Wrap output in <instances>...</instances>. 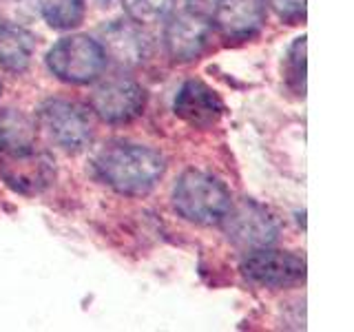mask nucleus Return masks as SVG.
Returning <instances> with one entry per match:
<instances>
[{
  "instance_id": "1",
  "label": "nucleus",
  "mask_w": 354,
  "mask_h": 332,
  "mask_svg": "<svg viewBox=\"0 0 354 332\" xmlns=\"http://www.w3.org/2000/svg\"><path fill=\"white\" fill-rule=\"evenodd\" d=\"M164 171L166 162L160 151L131 142H109L93 158L95 177L120 195H147Z\"/></svg>"
},
{
  "instance_id": "2",
  "label": "nucleus",
  "mask_w": 354,
  "mask_h": 332,
  "mask_svg": "<svg viewBox=\"0 0 354 332\" xmlns=\"http://www.w3.org/2000/svg\"><path fill=\"white\" fill-rule=\"evenodd\" d=\"M232 199L224 182L204 171H186L173 188V208L191 224L213 226L224 219Z\"/></svg>"
},
{
  "instance_id": "3",
  "label": "nucleus",
  "mask_w": 354,
  "mask_h": 332,
  "mask_svg": "<svg viewBox=\"0 0 354 332\" xmlns=\"http://www.w3.org/2000/svg\"><path fill=\"white\" fill-rule=\"evenodd\" d=\"M38 124L62 151L80 153L93 140V122L88 109L73 100L51 98L38 109Z\"/></svg>"
},
{
  "instance_id": "4",
  "label": "nucleus",
  "mask_w": 354,
  "mask_h": 332,
  "mask_svg": "<svg viewBox=\"0 0 354 332\" xmlns=\"http://www.w3.org/2000/svg\"><path fill=\"white\" fill-rule=\"evenodd\" d=\"M49 71L62 82L88 84L102 75L106 58L95 38L69 36L53 44L47 53Z\"/></svg>"
},
{
  "instance_id": "5",
  "label": "nucleus",
  "mask_w": 354,
  "mask_h": 332,
  "mask_svg": "<svg viewBox=\"0 0 354 332\" xmlns=\"http://www.w3.org/2000/svg\"><path fill=\"white\" fill-rule=\"evenodd\" d=\"M226 239L241 252L268 248L279 237V224L254 199H239L232 202L224 219L219 221Z\"/></svg>"
},
{
  "instance_id": "6",
  "label": "nucleus",
  "mask_w": 354,
  "mask_h": 332,
  "mask_svg": "<svg viewBox=\"0 0 354 332\" xmlns=\"http://www.w3.org/2000/svg\"><path fill=\"white\" fill-rule=\"evenodd\" d=\"M241 275L261 288H290L306 279V261L295 252L259 248L246 252L241 261Z\"/></svg>"
},
{
  "instance_id": "7",
  "label": "nucleus",
  "mask_w": 354,
  "mask_h": 332,
  "mask_svg": "<svg viewBox=\"0 0 354 332\" xmlns=\"http://www.w3.org/2000/svg\"><path fill=\"white\" fill-rule=\"evenodd\" d=\"M144 104H147V91L124 75L106 77L91 93L93 113L106 124H127L142 113Z\"/></svg>"
},
{
  "instance_id": "8",
  "label": "nucleus",
  "mask_w": 354,
  "mask_h": 332,
  "mask_svg": "<svg viewBox=\"0 0 354 332\" xmlns=\"http://www.w3.org/2000/svg\"><path fill=\"white\" fill-rule=\"evenodd\" d=\"M0 177L20 195H38L53 184L55 162L51 160V155L36 151V147L20 153L0 155Z\"/></svg>"
},
{
  "instance_id": "9",
  "label": "nucleus",
  "mask_w": 354,
  "mask_h": 332,
  "mask_svg": "<svg viewBox=\"0 0 354 332\" xmlns=\"http://www.w3.org/2000/svg\"><path fill=\"white\" fill-rule=\"evenodd\" d=\"M210 36H213L210 18L186 9L169 20L164 31V44L175 62H193L208 49Z\"/></svg>"
},
{
  "instance_id": "10",
  "label": "nucleus",
  "mask_w": 354,
  "mask_h": 332,
  "mask_svg": "<svg viewBox=\"0 0 354 332\" xmlns=\"http://www.w3.org/2000/svg\"><path fill=\"white\" fill-rule=\"evenodd\" d=\"M266 22L263 0H217L210 14V25L226 40H250Z\"/></svg>"
},
{
  "instance_id": "11",
  "label": "nucleus",
  "mask_w": 354,
  "mask_h": 332,
  "mask_svg": "<svg viewBox=\"0 0 354 332\" xmlns=\"http://www.w3.org/2000/svg\"><path fill=\"white\" fill-rule=\"evenodd\" d=\"M100 47L104 51L106 62H113L122 69H133L147 62L149 38L144 36L138 22L113 20L100 29Z\"/></svg>"
},
{
  "instance_id": "12",
  "label": "nucleus",
  "mask_w": 354,
  "mask_h": 332,
  "mask_svg": "<svg viewBox=\"0 0 354 332\" xmlns=\"http://www.w3.org/2000/svg\"><path fill=\"white\" fill-rule=\"evenodd\" d=\"M175 116L195 129H208L224 116V102L215 89L202 80H186L173 100Z\"/></svg>"
},
{
  "instance_id": "13",
  "label": "nucleus",
  "mask_w": 354,
  "mask_h": 332,
  "mask_svg": "<svg viewBox=\"0 0 354 332\" xmlns=\"http://www.w3.org/2000/svg\"><path fill=\"white\" fill-rule=\"evenodd\" d=\"M36 51V36L18 25H0V66L9 73H22Z\"/></svg>"
},
{
  "instance_id": "14",
  "label": "nucleus",
  "mask_w": 354,
  "mask_h": 332,
  "mask_svg": "<svg viewBox=\"0 0 354 332\" xmlns=\"http://www.w3.org/2000/svg\"><path fill=\"white\" fill-rule=\"evenodd\" d=\"M38 131L29 116L16 109H0V155L29 151L36 147Z\"/></svg>"
},
{
  "instance_id": "15",
  "label": "nucleus",
  "mask_w": 354,
  "mask_h": 332,
  "mask_svg": "<svg viewBox=\"0 0 354 332\" xmlns=\"http://www.w3.org/2000/svg\"><path fill=\"white\" fill-rule=\"evenodd\" d=\"M40 14L49 27L69 31L84 20V0H40Z\"/></svg>"
},
{
  "instance_id": "16",
  "label": "nucleus",
  "mask_w": 354,
  "mask_h": 332,
  "mask_svg": "<svg viewBox=\"0 0 354 332\" xmlns=\"http://www.w3.org/2000/svg\"><path fill=\"white\" fill-rule=\"evenodd\" d=\"M283 73H286L288 86H290L297 95L304 98L306 93V36L297 38L290 44V49H288V55H286Z\"/></svg>"
},
{
  "instance_id": "17",
  "label": "nucleus",
  "mask_w": 354,
  "mask_h": 332,
  "mask_svg": "<svg viewBox=\"0 0 354 332\" xmlns=\"http://www.w3.org/2000/svg\"><path fill=\"white\" fill-rule=\"evenodd\" d=\"M129 18L138 25H153L171 14L173 0H122Z\"/></svg>"
},
{
  "instance_id": "18",
  "label": "nucleus",
  "mask_w": 354,
  "mask_h": 332,
  "mask_svg": "<svg viewBox=\"0 0 354 332\" xmlns=\"http://www.w3.org/2000/svg\"><path fill=\"white\" fill-rule=\"evenodd\" d=\"M306 3L308 0H263V5L288 25L306 20Z\"/></svg>"
},
{
  "instance_id": "19",
  "label": "nucleus",
  "mask_w": 354,
  "mask_h": 332,
  "mask_svg": "<svg viewBox=\"0 0 354 332\" xmlns=\"http://www.w3.org/2000/svg\"><path fill=\"white\" fill-rule=\"evenodd\" d=\"M186 5L191 11H195V14H202V16L210 18V14H213V9L217 5V0H186Z\"/></svg>"
},
{
  "instance_id": "20",
  "label": "nucleus",
  "mask_w": 354,
  "mask_h": 332,
  "mask_svg": "<svg viewBox=\"0 0 354 332\" xmlns=\"http://www.w3.org/2000/svg\"><path fill=\"white\" fill-rule=\"evenodd\" d=\"M0 91H3V82H0Z\"/></svg>"
}]
</instances>
